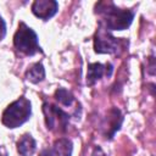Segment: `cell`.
Here are the masks:
<instances>
[{
	"label": "cell",
	"mask_w": 156,
	"mask_h": 156,
	"mask_svg": "<svg viewBox=\"0 0 156 156\" xmlns=\"http://www.w3.org/2000/svg\"><path fill=\"white\" fill-rule=\"evenodd\" d=\"M6 35V24H5V21L2 20V17L0 16V41L5 38Z\"/></svg>",
	"instance_id": "4fadbf2b"
},
{
	"label": "cell",
	"mask_w": 156,
	"mask_h": 156,
	"mask_svg": "<svg viewBox=\"0 0 156 156\" xmlns=\"http://www.w3.org/2000/svg\"><path fill=\"white\" fill-rule=\"evenodd\" d=\"M0 156H7V151L5 150L4 146H0Z\"/></svg>",
	"instance_id": "5bb4252c"
},
{
	"label": "cell",
	"mask_w": 156,
	"mask_h": 156,
	"mask_svg": "<svg viewBox=\"0 0 156 156\" xmlns=\"http://www.w3.org/2000/svg\"><path fill=\"white\" fill-rule=\"evenodd\" d=\"M96 12L100 15V27L106 30L127 29L134 18V12L115 6L111 1H102L96 5Z\"/></svg>",
	"instance_id": "6da1fadb"
},
{
	"label": "cell",
	"mask_w": 156,
	"mask_h": 156,
	"mask_svg": "<svg viewBox=\"0 0 156 156\" xmlns=\"http://www.w3.org/2000/svg\"><path fill=\"white\" fill-rule=\"evenodd\" d=\"M124 41L112 37L106 29L99 27L94 37V50L99 54H116Z\"/></svg>",
	"instance_id": "5b68a950"
},
{
	"label": "cell",
	"mask_w": 156,
	"mask_h": 156,
	"mask_svg": "<svg viewBox=\"0 0 156 156\" xmlns=\"http://www.w3.org/2000/svg\"><path fill=\"white\" fill-rule=\"evenodd\" d=\"M13 44L18 51L28 56H32L38 51H40V46L38 44V37L35 32L23 22L20 23L18 29L15 33Z\"/></svg>",
	"instance_id": "3957f363"
},
{
	"label": "cell",
	"mask_w": 156,
	"mask_h": 156,
	"mask_svg": "<svg viewBox=\"0 0 156 156\" xmlns=\"http://www.w3.org/2000/svg\"><path fill=\"white\" fill-rule=\"evenodd\" d=\"M37 144L30 134H24L17 141V151L21 156H32L35 152Z\"/></svg>",
	"instance_id": "ba28073f"
},
{
	"label": "cell",
	"mask_w": 156,
	"mask_h": 156,
	"mask_svg": "<svg viewBox=\"0 0 156 156\" xmlns=\"http://www.w3.org/2000/svg\"><path fill=\"white\" fill-rule=\"evenodd\" d=\"M57 10L58 4L55 0H35L32 5V12L44 21L51 18Z\"/></svg>",
	"instance_id": "8992f818"
},
{
	"label": "cell",
	"mask_w": 156,
	"mask_h": 156,
	"mask_svg": "<svg viewBox=\"0 0 156 156\" xmlns=\"http://www.w3.org/2000/svg\"><path fill=\"white\" fill-rule=\"evenodd\" d=\"M72 141L66 138H60L54 143V155L55 156H72Z\"/></svg>",
	"instance_id": "9c48e42d"
},
{
	"label": "cell",
	"mask_w": 156,
	"mask_h": 156,
	"mask_svg": "<svg viewBox=\"0 0 156 156\" xmlns=\"http://www.w3.org/2000/svg\"><path fill=\"white\" fill-rule=\"evenodd\" d=\"M32 107L28 99L21 96L12 104H10L2 113V123L7 128H17L30 117Z\"/></svg>",
	"instance_id": "7a4b0ae2"
},
{
	"label": "cell",
	"mask_w": 156,
	"mask_h": 156,
	"mask_svg": "<svg viewBox=\"0 0 156 156\" xmlns=\"http://www.w3.org/2000/svg\"><path fill=\"white\" fill-rule=\"evenodd\" d=\"M43 112L45 116L48 129L52 132H58V133H63L66 130L69 121V117L66 112H63L57 106L48 102L43 105Z\"/></svg>",
	"instance_id": "277c9868"
},
{
	"label": "cell",
	"mask_w": 156,
	"mask_h": 156,
	"mask_svg": "<svg viewBox=\"0 0 156 156\" xmlns=\"http://www.w3.org/2000/svg\"><path fill=\"white\" fill-rule=\"evenodd\" d=\"M41 156H49V155H45V151H44V152L41 154Z\"/></svg>",
	"instance_id": "9a60e30c"
},
{
	"label": "cell",
	"mask_w": 156,
	"mask_h": 156,
	"mask_svg": "<svg viewBox=\"0 0 156 156\" xmlns=\"http://www.w3.org/2000/svg\"><path fill=\"white\" fill-rule=\"evenodd\" d=\"M26 78L32 82V83H39L45 78V69L40 62L34 63L27 72H26Z\"/></svg>",
	"instance_id": "8fae6325"
},
{
	"label": "cell",
	"mask_w": 156,
	"mask_h": 156,
	"mask_svg": "<svg viewBox=\"0 0 156 156\" xmlns=\"http://www.w3.org/2000/svg\"><path fill=\"white\" fill-rule=\"evenodd\" d=\"M55 98H56V100H57L60 104H62V105H65V106H71V105L73 104V101H74L73 95H72L68 90H66V89H63V88H58V89L56 90Z\"/></svg>",
	"instance_id": "7c38bea8"
},
{
	"label": "cell",
	"mask_w": 156,
	"mask_h": 156,
	"mask_svg": "<svg viewBox=\"0 0 156 156\" xmlns=\"http://www.w3.org/2000/svg\"><path fill=\"white\" fill-rule=\"evenodd\" d=\"M112 72V66L110 63L102 65V63H90L88 66V73H87V84L93 85L95 82H98L104 74L111 76Z\"/></svg>",
	"instance_id": "52a82bcc"
},
{
	"label": "cell",
	"mask_w": 156,
	"mask_h": 156,
	"mask_svg": "<svg viewBox=\"0 0 156 156\" xmlns=\"http://www.w3.org/2000/svg\"><path fill=\"white\" fill-rule=\"evenodd\" d=\"M121 122H122V116L119 113V111L117 108H112L111 110V116L107 117V133L106 135L108 138H111L116 130L119 129V126H121Z\"/></svg>",
	"instance_id": "30bf717a"
}]
</instances>
